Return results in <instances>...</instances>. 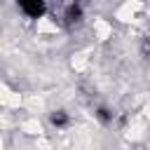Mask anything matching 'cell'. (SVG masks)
I'll return each mask as SVG.
<instances>
[{"mask_svg":"<svg viewBox=\"0 0 150 150\" xmlns=\"http://www.w3.org/2000/svg\"><path fill=\"white\" fill-rule=\"evenodd\" d=\"M19 9H21L28 19H42V14L47 12L45 2H21V5H19Z\"/></svg>","mask_w":150,"mask_h":150,"instance_id":"6da1fadb","label":"cell"}]
</instances>
